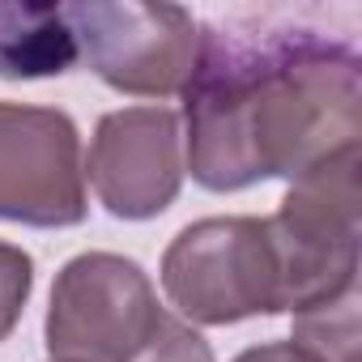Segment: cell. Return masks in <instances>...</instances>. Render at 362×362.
I'll return each instance as SVG.
<instances>
[{
  "instance_id": "cell-2",
  "label": "cell",
  "mask_w": 362,
  "mask_h": 362,
  "mask_svg": "<svg viewBox=\"0 0 362 362\" xmlns=\"http://www.w3.org/2000/svg\"><path fill=\"white\" fill-rule=\"evenodd\" d=\"M162 290L170 307L205 328L286 311V281L269 218H201L162 252Z\"/></svg>"
},
{
  "instance_id": "cell-4",
  "label": "cell",
  "mask_w": 362,
  "mask_h": 362,
  "mask_svg": "<svg viewBox=\"0 0 362 362\" xmlns=\"http://www.w3.org/2000/svg\"><path fill=\"white\" fill-rule=\"evenodd\" d=\"M162 315L158 290L136 260L81 252L52 281L43 341L52 362H136Z\"/></svg>"
},
{
  "instance_id": "cell-7",
  "label": "cell",
  "mask_w": 362,
  "mask_h": 362,
  "mask_svg": "<svg viewBox=\"0 0 362 362\" xmlns=\"http://www.w3.org/2000/svg\"><path fill=\"white\" fill-rule=\"evenodd\" d=\"M184 128L170 107H119L94 124L86 179L119 222L166 214L184 188Z\"/></svg>"
},
{
  "instance_id": "cell-8",
  "label": "cell",
  "mask_w": 362,
  "mask_h": 362,
  "mask_svg": "<svg viewBox=\"0 0 362 362\" xmlns=\"http://www.w3.org/2000/svg\"><path fill=\"white\" fill-rule=\"evenodd\" d=\"M77 60L81 56L64 5L0 0V77L9 81L64 77Z\"/></svg>"
},
{
  "instance_id": "cell-3",
  "label": "cell",
  "mask_w": 362,
  "mask_h": 362,
  "mask_svg": "<svg viewBox=\"0 0 362 362\" xmlns=\"http://www.w3.org/2000/svg\"><path fill=\"white\" fill-rule=\"evenodd\" d=\"M358 166L362 158L354 149L303 175L298 184H290L277 214L269 218L290 315L332 307L358 294V235H362Z\"/></svg>"
},
{
  "instance_id": "cell-1",
  "label": "cell",
  "mask_w": 362,
  "mask_h": 362,
  "mask_svg": "<svg viewBox=\"0 0 362 362\" xmlns=\"http://www.w3.org/2000/svg\"><path fill=\"white\" fill-rule=\"evenodd\" d=\"M184 94V170L205 192H243L358 149L362 60L345 39L286 22L201 26Z\"/></svg>"
},
{
  "instance_id": "cell-5",
  "label": "cell",
  "mask_w": 362,
  "mask_h": 362,
  "mask_svg": "<svg viewBox=\"0 0 362 362\" xmlns=\"http://www.w3.org/2000/svg\"><path fill=\"white\" fill-rule=\"evenodd\" d=\"M77 56L98 81L136 98H170L188 86L201 52V22L184 5L77 0L64 5Z\"/></svg>"
},
{
  "instance_id": "cell-10",
  "label": "cell",
  "mask_w": 362,
  "mask_h": 362,
  "mask_svg": "<svg viewBox=\"0 0 362 362\" xmlns=\"http://www.w3.org/2000/svg\"><path fill=\"white\" fill-rule=\"evenodd\" d=\"M35 294V256L0 239V341H9Z\"/></svg>"
},
{
  "instance_id": "cell-12",
  "label": "cell",
  "mask_w": 362,
  "mask_h": 362,
  "mask_svg": "<svg viewBox=\"0 0 362 362\" xmlns=\"http://www.w3.org/2000/svg\"><path fill=\"white\" fill-rule=\"evenodd\" d=\"M230 362H320L311 349L294 345V341H264V345H247L239 358Z\"/></svg>"
},
{
  "instance_id": "cell-9",
  "label": "cell",
  "mask_w": 362,
  "mask_h": 362,
  "mask_svg": "<svg viewBox=\"0 0 362 362\" xmlns=\"http://www.w3.org/2000/svg\"><path fill=\"white\" fill-rule=\"evenodd\" d=\"M290 341L311 349L320 362H358V294L294 315Z\"/></svg>"
},
{
  "instance_id": "cell-6",
  "label": "cell",
  "mask_w": 362,
  "mask_h": 362,
  "mask_svg": "<svg viewBox=\"0 0 362 362\" xmlns=\"http://www.w3.org/2000/svg\"><path fill=\"white\" fill-rule=\"evenodd\" d=\"M86 214V153L73 115L0 98V222L64 230Z\"/></svg>"
},
{
  "instance_id": "cell-11",
  "label": "cell",
  "mask_w": 362,
  "mask_h": 362,
  "mask_svg": "<svg viewBox=\"0 0 362 362\" xmlns=\"http://www.w3.org/2000/svg\"><path fill=\"white\" fill-rule=\"evenodd\" d=\"M136 362H214V345L184 320L162 315L153 341L136 354Z\"/></svg>"
}]
</instances>
